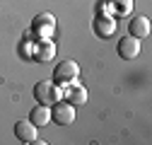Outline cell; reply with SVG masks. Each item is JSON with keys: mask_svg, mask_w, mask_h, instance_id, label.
<instances>
[{"mask_svg": "<svg viewBox=\"0 0 152 145\" xmlns=\"http://www.w3.org/2000/svg\"><path fill=\"white\" fill-rule=\"evenodd\" d=\"M80 80V65L75 61H61L53 70V82L58 87H70L72 82Z\"/></svg>", "mask_w": 152, "mask_h": 145, "instance_id": "1", "label": "cell"}, {"mask_svg": "<svg viewBox=\"0 0 152 145\" xmlns=\"http://www.w3.org/2000/svg\"><path fill=\"white\" fill-rule=\"evenodd\" d=\"M63 92H61V87L51 82V80H39L34 85V99L39 102V104H46V106H53L56 102H61Z\"/></svg>", "mask_w": 152, "mask_h": 145, "instance_id": "2", "label": "cell"}, {"mask_svg": "<svg viewBox=\"0 0 152 145\" xmlns=\"http://www.w3.org/2000/svg\"><path fill=\"white\" fill-rule=\"evenodd\" d=\"M51 121L61 123V126H70L75 121V104L70 102H56L51 109Z\"/></svg>", "mask_w": 152, "mask_h": 145, "instance_id": "3", "label": "cell"}, {"mask_svg": "<svg viewBox=\"0 0 152 145\" xmlns=\"http://www.w3.org/2000/svg\"><path fill=\"white\" fill-rule=\"evenodd\" d=\"M118 56L123 61H133V58H138L140 56V39L138 36H123V39H118Z\"/></svg>", "mask_w": 152, "mask_h": 145, "instance_id": "4", "label": "cell"}, {"mask_svg": "<svg viewBox=\"0 0 152 145\" xmlns=\"http://www.w3.org/2000/svg\"><path fill=\"white\" fill-rule=\"evenodd\" d=\"M15 135H17V140H22V143H34L36 138H39V126H34L29 119L17 121L15 123Z\"/></svg>", "mask_w": 152, "mask_h": 145, "instance_id": "5", "label": "cell"}, {"mask_svg": "<svg viewBox=\"0 0 152 145\" xmlns=\"http://www.w3.org/2000/svg\"><path fill=\"white\" fill-rule=\"evenodd\" d=\"M36 61H41V63H48V61H53V56H56V44L51 41V39H41L39 44H36Z\"/></svg>", "mask_w": 152, "mask_h": 145, "instance_id": "6", "label": "cell"}, {"mask_svg": "<svg viewBox=\"0 0 152 145\" xmlns=\"http://www.w3.org/2000/svg\"><path fill=\"white\" fill-rule=\"evenodd\" d=\"M29 121H31L34 126H46V123H51V106L36 104V106L31 109V114H29Z\"/></svg>", "mask_w": 152, "mask_h": 145, "instance_id": "7", "label": "cell"}, {"mask_svg": "<svg viewBox=\"0 0 152 145\" xmlns=\"http://www.w3.org/2000/svg\"><path fill=\"white\" fill-rule=\"evenodd\" d=\"M128 29H130V34H133V36L142 39V36H147V34H150V20H147L145 15H138V17H133V20H130Z\"/></svg>", "mask_w": 152, "mask_h": 145, "instance_id": "8", "label": "cell"}, {"mask_svg": "<svg viewBox=\"0 0 152 145\" xmlns=\"http://www.w3.org/2000/svg\"><path fill=\"white\" fill-rule=\"evenodd\" d=\"M68 102L70 104H85L87 102V89L82 85H77V82H72L70 89H68Z\"/></svg>", "mask_w": 152, "mask_h": 145, "instance_id": "9", "label": "cell"}, {"mask_svg": "<svg viewBox=\"0 0 152 145\" xmlns=\"http://www.w3.org/2000/svg\"><path fill=\"white\" fill-rule=\"evenodd\" d=\"M94 29H97V34H102V36H111L113 31H116V24H113L111 17H97Z\"/></svg>", "mask_w": 152, "mask_h": 145, "instance_id": "10", "label": "cell"}, {"mask_svg": "<svg viewBox=\"0 0 152 145\" xmlns=\"http://www.w3.org/2000/svg\"><path fill=\"white\" fill-rule=\"evenodd\" d=\"M53 24H56V17L53 15H36L34 17V27L36 29H46V31H53Z\"/></svg>", "mask_w": 152, "mask_h": 145, "instance_id": "11", "label": "cell"}, {"mask_svg": "<svg viewBox=\"0 0 152 145\" xmlns=\"http://www.w3.org/2000/svg\"><path fill=\"white\" fill-rule=\"evenodd\" d=\"M113 3H116L113 7L118 10V15H128L133 10V0H113Z\"/></svg>", "mask_w": 152, "mask_h": 145, "instance_id": "12", "label": "cell"}]
</instances>
